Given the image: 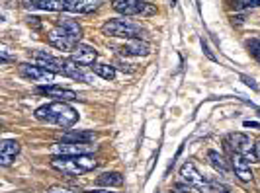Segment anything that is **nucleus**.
<instances>
[{
    "label": "nucleus",
    "mask_w": 260,
    "mask_h": 193,
    "mask_svg": "<svg viewBox=\"0 0 260 193\" xmlns=\"http://www.w3.org/2000/svg\"><path fill=\"white\" fill-rule=\"evenodd\" d=\"M36 119L41 123H53V125H59L63 129H71L78 121V113L69 103L51 102L36 109Z\"/></svg>",
    "instance_id": "obj_1"
},
{
    "label": "nucleus",
    "mask_w": 260,
    "mask_h": 193,
    "mask_svg": "<svg viewBox=\"0 0 260 193\" xmlns=\"http://www.w3.org/2000/svg\"><path fill=\"white\" fill-rule=\"evenodd\" d=\"M82 27L75 20H61L57 26L47 33V41L59 51H73L80 43Z\"/></svg>",
    "instance_id": "obj_2"
},
{
    "label": "nucleus",
    "mask_w": 260,
    "mask_h": 193,
    "mask_svg": "<svg viewBox=\"0 0 260 193\" xmlns=\"http://www.w3.org/2000/svg\"><path fill=\"white\" fill-rule=\"evenodd\" d=\"M98 166V160L92 155H80V156H55L51 160V168L69 174V176H80L92 172Z\"/></svg>",
    "instance_id": "obj_3"
},
{
    "label": "nucleus",
    "mask_w": 260,
    "mask_h": 193,
    "mask_svg": "<svg viewBox=\"0 0 260 193\" xmlns=\"http://www.w3.org/2000/svg\"><path fill=\"white\" fill-rule=\"evenodd\" d=\"M36 61H38L39 66L51 70V72H59V74H65V76H71L75 80H86V76L82 74V70L77 66L75 61H65V59H57L49 53H36Z\"/></svg>",
    "instance_id": "obj_4"
},
{
    "label": "nucleus",
    "mask_w": 260,
    "mask_h": 193,
    "mask_svg": "<svg viewBox=\"0 0 260 193\" xmlns=\"http://www.w3.org/2000/svg\"><path fill=\"white\" fill-rule=\"evenodd\" d=\"M102 33L110 37H125V39H141L143 27L131 20L119 18V20H108L102 26Z\"/></svg>",
    "instance_id": "obj_5"
},
{
    "label": "nucleus",
    "mask_w": 260,
    "mask_h": 193,
    "mask_svg": "<svg viewBox=\"0 0 260 193\" xmlns=\"http://www.w3.org/2000/svg\"><path fill=\"white\" fill-rule=\"evenodd\" d=\"M114 10L123 16H153L156 8L145 0H114Z\"/></svg>",
    "instance_id": "obj_6"
},
{
    "label": "nucleus",
    "mask_w": 260,
    "mask_h": 193,
    "mask_svg": "<svg viewBox=\"0 0 260 193\" xmlns=\"http://www.w3.org/2000/svg\"><path fill=\"white\" fill-rule=\"evenodd\" d=\"M180 176H182V180L186 181L188 185L200 189L202 193H213V185H211L208 180H204V176L198 172V168H196L194 162H186V164L180 168Z\"/></svg>",
    "instance_id": "obj_7"
},
{
    "label": "nucleus",
    "mask_w": 260,
    "mask_h": 193,
    "mask_svg": "<svg viewBox=\"0 0 260 193\" xmlns=\"http://www.w3.org/2000/svg\"><path fill=\"white\" fill-rule=\"evenodd\" d=\"M225 146H227L231 152L247 156L248 160H250V158L256 160V158H254V144H252V141L248 139L245 133H231V135L227 137V141H225Z\"/></svg>",
    "instance_id": "obj_8"
},
{
    "label": "nucleus",
    "mask_w": 260,
    "mask_h": 193,
    "mask_svg": "<svg viewBox=\"0 0 260 193\" xmlns=\"http://www.w3.org/2000/svg\"><path fill=\"white\" fill-rule=\"evenodd\" d=\"M18 72L24 78L31 80V82H41V84H47V82H53L55 80V72L39 66V64H27L22 63L18 66Z\"/></svg>",
    "instance_id": "obj_9"
},
{
    "label": "nucleus",
    "mask_w": 260,
    "mask_h": 193,
    "mask_svg": "<svg viewBox=\"0 0 260 193\" xmlns=\"http://www.w3.org/2000/svg\"><path fill=\"white\" fill-rule=\"evenodd\" d=\"M51 150L61 156H80L90 155L92 150H96V144H92V142H57L51 146Z\"/></svg>",
    "instance_id": "obj_10"
},
{
    "label": "nucleus",
    "mask_w": 260,
    "mask_h": 193,
    "mask_svg": "<svg viewBox=\"0 0 260 193\" xmlns=\"http://www.w3.org/2000/svg\"><path fill=\"white\" fill-rule=\"evenodd\" d=\"M231 166H233L235 176H237V178H239L241 181H245V183L252 181V178H254V176H252V170H250V162H248L247 156L233 152V155H231Z\"/></svg>",
    "instance_id": "obj_11"
},
{
    "label": "nucleus",
    "mask_w": 260,
    "mask_h": 193,
    "mask_svg": "<svg viewBox=\"0 0 260 193\" xmlns=\"http://www.w3.org/2000/svg\"><path fill=\"white\" fill-rule=\"evenodd\" d=\"M96 59H98V51H96L94 47H90V45L78 43L77 47L71 51V61H75L77 64H82V66L94 64Z\"/></svg>",
    "instance_id": "obj_12"
},
{
    "label": "nucleus",
    "mask_w": 260,
    "mask_h": 193,
    "mask_svg": "<svg viewBox=\"0 0 260 193\" xmlns=\"http://www.w3.org/2000/svg\"><path fill=\"white\" fill-rule=\"evenodd\" d=\"M119 51L127 57H147L151 53V45L143 39H127V43H123Z\"/></svg>",
    "instance_id": "obj_13"
},
{
    "label": "nucleus",
    "mask_w": 260,
    "mask_h": 193,
    "mask_svg": "<svg viewBox=\"0 0 260 193\" xmlns=\"http://www.w3.org/2000/svg\"><path fill=\"white\" fill-rule=\"evenodd\" d=\"M38 92L43 94V96H47V98H55L57 102H73V100H78L77 92L67 90V88H59V86H39Z\"/></svg>",
    "instance_id": "obj_14"
},
{
    "label": "nucleus",
    "mask_w": 260,
    "mask_h": 193,
    "mask_svg": "<svg viewBox=\"0 0 260 193\" xmlns=\"http://www.w3.org/2000/svg\"><path fill=\"white\" fill-rule=\"evenodd\" d=\"M24 6L31 10H45V12H59L67 8V0H24Z\"/></svg>",
    "instance_id": "obj_15"
},
{
    "label": "nucleus",
    "mask_w": 260,
    "mask_h": 193,
    "mask_svg": "<svg viewBox=\"0 0 260 193\" xmlns=\"http://www.w3.org/2000/svg\"><path fill=\"white\" fill-rule=\"evenodd\" d=\"M18 152H20V142L14 141V139L4 141L2 146H0V164L2 166H10L14 158L18 156Z\"/></svg>",
    "instance_id": "obj_16"
},
{
    "label": "nucleus",
    "mask_w": 260,
    "mask_h": 193,
    "mask_svg": "<svg viewBox=\"0 0 260 193\" xmlns=\"http://www.w3.org/2000/svg\"><path fill=\"white\" fill-rule=\"evenodd\" d=\"M98 8L96 0H67V12L75 14H90Z\"/></svg>",
    "instance_id": "obj_17"
},
{
    "label": "nucleus",
    "mask_w": 260,
    "mask_h": 193,
    "mask_svg": "<svg viewBox=\"0 0 260 193\" xmlns=\"http://www.w3.org/2000/svg\"><path fill=\"white\" fill-rule=\"evenodd\" d=\"M98 139V133L94 131H71L63 135V142H94Z\"/></svg>",
    "instance_id": "obj_18"
},
{
    "label": "nucleus",
    "mask_w": 260,
    "mask_h": 193,
    "mask_svg": "<svg viewBox=\"0 0 260 193\" xmlns=\"http://www.w3.org/2000/svg\"><path fill=\"white\" fill-rule=\"evenodd\" d=\"M208 158H209V164L213 166V170H215V172H219L221 176H231V168H229L227 160H225V158H223L219 152H215V150H209Z\"/></svg>",
    "instance_id": "obj_19"
},
{
    "label": "nucleus",
    "mask_w": 260,
    "mask_h": 193,
    "mask_svg": "<svg viewBox=\"0 0 260 193\" xmlns=\"http://www.w3.org/2000/svg\"><path fill=\"white\" fill-rule=\"evenodd\" d=\"M96 183L104 185V187H119V185H123V176L119 172H104L102 176H98Z\"/></svg>",
    "instance_id": "obj_20"
},
{
    "label": "nucleus",
    "mask_w": 260,
    "mask_h": 193,
    "mask_svg": "<svg viewBox=\"0 0 260 193\" xmlns=\"http://www.w3.org/2000/svg\"><path fill=\"white\" fill-rule=\"evenodd\" d=\"M92 68H94V72L98 76H102L104 80H114L116 78V68L110 66V64H94Z\"/></svg>",
    "instance_id": "obj_21"
},
{
    "label": "nucleus",
    "mask_w": 260,
    "mask_h": 193,
    "mask_svg": "<svg viewBox=\"0 0 260 193\" xmlns=\"http://www.w3.org/2000/svg\"><path fill=\"white\" fill-rule=\"evenodd\" d=\"M235 10H248V8H258L260 0H233Z\"/></svg>",
    "instance_id": "obj_22"
},
{
    "label": "nucleus",
    "mask_w": 260,
    "mask_h": 193,
    "mask_svg": "<svg viewBox=\"0 0 260 193\" xmlns=\"http://www.w3.org/2000/svg\"><path fill=\"white\" fill-rule=\"evenodd\" d=\"M47 193H78L75 189H69V187H63V185H53L47 189Z\"/></svg>",
    "instance_id": "obj_23"
},
{
    "label": "nucleus",
    "mask_w": 260,
    "mask_h": 193,
    "mask_svg": "<svg viewBox=\"0 0 260 193\" xmlns=\"http://www.w3.org/2000/svg\"><path fill=\"white\" fill-rule=\"evenodd\" d=\"M248 49L252 51V55H254V57H256V55H260V39L248 41Z\"/></svg>",
    "instance_id": "obj_24"
},
{
    "label": "nucleus",
    "mask_w": 260,
    "mask_h": 193,
    "mask_svg": "<svg viewBox=\"0 0 260 193\" xmlns=\"http://www.w3.org/2000/svg\"><path fill=\"white\" fill-rule=\"evenodd\" d=\"M241 80H243V82H245L247 86H250V88H252V90H254V92L258 90V84H256V82H254L252 78H248V76H241Z\"/></svg>",
    "instance_id": "obj_25"
},
{
    "label": "nucleus",
    "mask_w": 260,
    "mask_h": 193,
    "mask_svg": "<svg viewBox=\"0 0 260 193\" xmlns=\"http://www.w3.org/2000/svg\"><path fill=\"white\" fill-rule=\"evenodd\" d=\"M176 191L178 193H192V185H188V183H178V185H176Z\"/></svg>",
    "instance_id": "obj_26"
},
{
    "label": "nucleus",
    "mask_w": 260,
    "mask_h": 193,
    "mask_svg": "<svg viewBox=\"0 0 260 193\" xmlns=\"http://www.w3.org/2000/svg\"><path fill=\"white\" fill-rule=\"evenodd\" d=\"M26 20H27V24H29V26L39 27V18H36V16H27Z\"/></svg>",
    "instance_id": "obj_27"
},
{
    "label": "nucleus",
    "mask_w": 260,
    "mask_h": 193,
    "mask_svg": "<svg viewBox=\"0 0 260 193\" xmlns=\"http://www.w3.org/2000/svg\"><path fill=\"white\" fill-rule=\"evenodd\" d=\"M254 158H256V160L260 162V141L254 144Z\"/></svg>",
    "instance_id": "obj_28"
},
{
    "label": "nucleus",
    "mask_w": 260,
    "mask_h": 193,
    "mask_svg": "<svg viewBox=\"0 0 260 193\" xmlns=\"http://www.w3.org/2000/svg\"><path fill=\"white\" fill-rule=\"evenodd\" d=\"M245 127H254V129H260L258 123H254V121H245Z\"/></svg>",
    "instance_id": "obj_29"
},
{
    "label": "nucleus",
    "mask_w": 260,
    "mask_h": 193,
    "mask_svg": "<svg viewBox=\"0 0 260 193\" xmlns=\"http://www.w3.org/2000/svg\"><path fill=\"white\" fill-rule=\"evenodd\" d=\"M88 193H114V191H110V189H92Z\"/></svg>",
    "instance_id": "obj_30"
},
{
    "label": "nucleus",
    "mask_w": 260,
    "mask_h": 193,
    "mask_svg": "<svg viewBox=\"0 0 260 193\" xmlns=\"http://www.w3.org/2000/svg\"><path fill=\"white\" fill-rule=\"evenodd\" d=\"M256 59H258V63H260V55H256Z\"/></svg>",
    "instance_id": "obj_31"
},
{
    "label": "nucleus",
    "mask_w": 260,
    "mask_h": 193,
    "mask_svg": "<svg viewBox=\"0 0 260 193\" xmlns=\"http://www.w3.org/2000/svg\"><path fill=\"white\" fill-rule=\"evenodd\" d=\"M256 111H258V115H260V109H256Z\"/></svg>",
    "instance_id": "obj_32"
},
{
    "label": "nucleus",
    "mask_w": 260,
    "mask_h": 193,
    "mask_svg": "<svg viewBox=\"0 0 260 193\" xmlns=\"http://www.w3.org/2000/svg\"><path fill=\"white\" fill-rule=\"evenodd\" d=\"M170 193H174V191H170Z\"/></svg>",
    "instance_id": "obj_33"
},
{
    "label": "nucleus",
    "mask_w": 260,
    "mask_h": 193,
    "mask_svg": "<svg viewBox=\"0 0 260 193\" xmlns=\"http://www.w3.org/2000/svg\"><path fill=\"white\" fill-rule=\"evenodd\" d=\"M223 193H225V191H223Z\"/></svg>",
    "instance_id": "obj_34"
}]
</instances>
